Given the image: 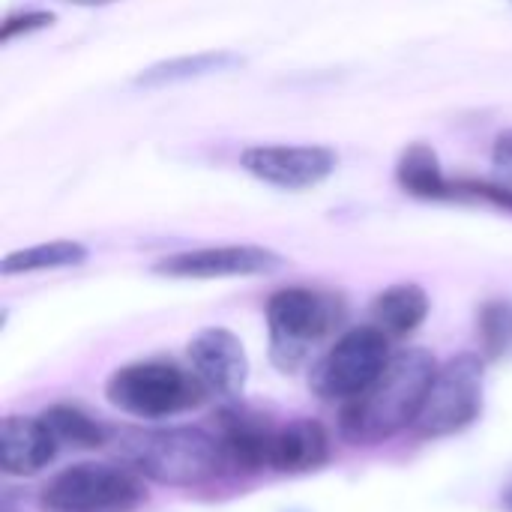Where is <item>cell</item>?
<instances>
[{
  "label": "cell",
  "instance_id": "d6986e66",
  "mask_svg": "<svg viewBox=\"0 0 512 512\" xmlns=\"http://www.w3.org/2000/svg\"><path fill=\"white\" fill-rule=\"evenodd\" d=\"M456 201H483L495 210L512 213V186L501 180H456Z\"/></svg>",
  "mask_w": 512,
  "mask_h": 512
},
{
  "label": "cell",
  "instance_id": "ba28073f",
  "mask_svg": "<svg viewBox=\"0 0 512 512\" xmlns=\"http://www.w3.org/2000/svg\"><path fill=\"white\" fill-rule=\"evenodd\" d=\"M240 168L264 186L306 192L327 183L339 168V153L327 144H249Z\"/></svg>",
  "mask_w": 512,
  "mask_h": 512
},
{
  "label": "cell",
  "instance_id": "8992f818",
  "mask_svg": "<svg viewBox=\"0 0 512 512\" xmlns=\"http://www.w3.org/2000/svg\"><path fill=\"white\" fill-rule=\"evenodd\" d=\"M483 393H486V366L480 354H459L438 366V375L429 387L423 411L411 426L417 438L435 441L450 438L483 414Z\"/></svg>",
  "mask_w": 512,
  "mask_h": 512
},
{
  "label": "cell",
  "instance_id": "7c38bea8",
  "mask_svg": "<svg viewBox=\"0 0 512 512\" xmlns=\"http://www.w3.org/2000/svg\"><path fill=\"white\" fill-rule=\"evenodd\" d=\"M57 447L39 417H6L0 429V468L6 477H33L54 459Z\"/></svg>",
  "mask_w": 512,
  "mask_h": 512
},
{
  "label": "cell",
  "instance_id": "30bf717a",
  "mask_svg": "<svg viewBox=\"0 0 512 512\" xmlns=\"http://www.w3.org/2000/svg\"><path fill=\"white\" fill-rule=\"evenodd\" d=\"M186 357L207 396L228 402L243 396L249 381V354L240 336L225 327H204L189 339Z\"/></svg>",
  "mask_w": 512,
  "mask_h": 512
},
{
  "label": "cell",
  "instance_id": "9c48e42d",
  "mask_svg": "<svg viewBox=\"0 0 512 512\" xmlns=\"http://www.w3.org/2000/svg\"><path fill=\"white\" fill-rule=\"evenodd\" d=\"M285 267V258L267 246L255 243H228V246H204L165 255L153 264L156 276L165 279H249L270 276Z\"/></svg>",
  "mask_w": 512,
  "mask_h": 512
},
{
  "label": "cell",
  "instance_id": "52a82bcc",
  "mask_svg": "<svg viewBox=\"0 0 512 512\" xmlns=\"http://www.w3.org/2000/svg\"><path fill=\"white\" fill-rule=\"evenodd\" d=\"M390 336L369 327H354L336 339V345L312 366L309 387L315 396L327 402H351L357 399L390 363Z\"/></svg>",
  "mask_w": 512,
  "mask_h": 512
},
{
  "label": "cell",
  "instance_id": "8fae6325",
  "mask_svg": "<svg viewBox=\"0 0 512 512\" xmlns=\"http://www.w3.org/2000/svg\"><path fill=\"white\" fill-rule=\"evenodd\" d=\"M273 423H267V417L249 411V408H225L219 411L216 420V438L222 447V459H225V471L234 474H258L264 468H270V456H273V438H276Z\"/></svg>",
  "mask_w": 512,
  "mask_h": 512
},
{
  "label": "cell",
  "instance_id": "4fadbf2b",
  "mask_svg": "<svg viewBox=\"0 0 512 512\" xmlns=\"http://www.w3.org/2000/svg\"><path fill=\"white\" fill-rule=\"evenodd\" d=\"M246 66V57L240 51L231 48H213V51H195V54H180V57H168L159 60L147 69H141L132 84L144 87V90H162V87H174V84H189V81H201L210 75H225V72H237Z\"/></svg>",
  "mask_w": 512,
  "mask_h": 512
},
{
  "label": "cell",
  "instance_id": "6da1fadb",
  "mask_svg": "<svg viewBox=\"0 0 512 512\" xmlns=\"http://www.w3.org/2000/svg\"><path fill=\"white\" fill-rule=\"evenodd\" d=\"M438 375V360L426 348H405L390 357L384 372L351 402L342 405L339 429L351 444H381L414 426L429 387Z\"/></svg>",
  "mask_w": 512,
  "mask_h": 512
},
{
  "label": "cell",
  "instance_id": "cb8c5ba5",
  "mask_svg": "<svg viewBox=\"0 0 512 512\" xmlns=\"http://www.w3.org/2000/svg\"><path fill=\"white\" fill-rule=\"evenodd\" d=\"M501 504H504V510L512 512V483L504 486V492H501Z\"/></svg>",
  "mask_w": 512,
  "mask_h": 512
},
{
  "label": "cell",
  "instance_id": "d4e9b609",
  "mask_svg": "<svg viewBox=\"0 0 512 512\" xmlns=\"http://www.w3.org/2000/svg\"><path fill=\"white\" fill-rule=\"evenodd\" d=\"M507 3H510V6H512V0H507Z\"/></svg>",
  "mask_w": 512,
  "mask_h": 512
},
{
  "label": "cell",
  "instance_id": "ac0fdd59",
  "mask_svg": "<svg viewBox=\"0 0 512 512\" xmlns=\"http://www.w3.org/2000/svg\"><path fill=\"white\" fill-rule=\"evenodd\" d=\"M39 420L45 423V429L54 435L60 447L99 450L108 444V429L75 405H51L39 414Z\"/></svg>",
  "mask_w": 512,
  "mask_h": 512
},
{
  "label": "cell",
  "instance_id": "9a60e30c",
  "mask_svg": "<svg viewBox=\"0 0 512 512\" xmlns=\"http://www.w3.org/2000/svg\"><path fill=\"white\" fill-rule=\"evenodd\" d=\"M396 183L405 195L420 201H456V180L444 174V165L432 144L414 141L396 162Z\"/></svg>",
  "mask_w": 512,
  "mask_h": 512
},
{
  "label": "cell",
  "instance_id": "2e32d148",
  "mask_svg": "<svg viewBox=\"0 0 512 512\" xmlns=\"http://www.w3.org/2000/svg\"><path fill=\"white\" fill-rule=\"evenodd\" d=\"M429 306V294L417 282H399L372 300V324L390 339H405L429 318Z\"/></svg>",
  "mask_w": 512,
  "mask_h": 512
},
{
  "label": "cell",
  "instance_id": "7a4b0ae2",
  "mask_svg": "<svg viewBox=\"0 0 512 512\" xmlns=\"http://www.w3.org/2000/svg\"><path fill=\"white\" fill-rule=\"evenodd\" d=\"M117 453L141 477L174 489L204 486L225 471L219 438L192 426L123 429L117 435Z\"/></svg>",
  "mask_w": 512,
  "mask_h": 512
},
{
  "label": "cell",
  "instance_id": "e0dca14e",
  "mask_svg": "<svg viewBox=\"0 0 512 512\" xmlns=\"http://www.w3.org/2000/svg\"><path fill=\"white\" fill-rule=\"evenodd\" d=\"M90 258V249L81 240H45L27 249H15L0 261L3 276H21V273H42V270H63L78 267Z\"/></svg>",
  "mask_w": 512,
  "mask_h": 512
},
{
  "label": "cell",
  "instance_id": "277c9868",
  "mask_svg": "<svg viewBox=\"0 0 512 512\" xmlns=\"http://www.w3.org/2000/svg\"><path fill=\"white\" fill-rule=\"evenodd\" d=\"M105 396L129 417L165 420L198 408L207 399V390L192 369H183L171 360H138L120 366L108 378Z\"/></svg>",
  "mask_w": 512,
  "mask_h": 512
},
{
  "label": "cell",
  "instance_id": "5b68a950",
  "mask_svg": "<svg viewBox=\"0 0 512 512\" xmlns=\"http://www.w3.org/2000/svg\"><path fill=\"white\" fill-rule=\"evenodd\" d=\"M144 501L138 471L96 462L63 468L39 492L42 512H135Z\"/></svg>",
  "mask_w": 512,
  "mask_h": 512
},
{
  "label": "cell",
  "instance_id": "7402d4cb",
  "mask_svg": "<svg viewBox=\"0 0 512 512\" xmlns=\"http://www.w3.org/2000/svg\"><path fill=\"white\" fill-rule=\"evenodd\" d=\"M492 168H495V180L512 186V129L501 132L495 138V147H492Z\"/></svg>",
  "mask_w": 512,
  "mask_h": 512
},
{
  "label": "cell",
  "instance_id": "603a6c76",
  "mask_svg": "<svg viewBox=\"0 0 512 512\" xmlns=\"http://www.w3.org/2000/svg\"><path fill=\"white\" fill-rule=\"evenodd\" d=\"M63 3H75V6H108V3H117V0H63Z\"/></svg>",
  "mask_w": 512,
  "mask_h": 512
},
{
  "label": "cell",
  "instance_id": "ffe728a7",
  "mask_svg": "<svg viewBox=\"0 0 512 512\" xmlns=\"http://www.w3.org/2000/svg\"><path fill=\"white\" fill-rule=\"evenodd\" d=\"M507 327H510V309L504 303H489L480 312V342L489 357H498L507 345Z\"/></svg>",
  "mask_w": 512,
  "mask_h": 512
},
{
  "label": "cell",
  "instance_id": "44dd1931",
  "mask_svg": "<svg viewBox=\"0 0 512 512\" xmlns=\"http://www.w3.org/2000/svg\"><path fill=\"white\" fill-rule=\"evenodd\" d=\"M57 21V15L51 9H24V12H12L6 15L3 27H0V42L9 45L21 36H30V33H39L45 27H51Z\"/></svg>",
  "mask_w": 512,
  "mask_h": 512
},
{
  "label": "cell",
  "instance_id": "5bb4252c",
  "mask_svg": "<svg viewBox=\"0 0 512 512\" xmlns=\"http://www.w3.org/2000/svg\"><path fill=\"white\" fill-rule=\"evenodd\" d=\"M330 459V435L318 420H294L276 429L270 468L279 474H309L327 465Z\"/></svg>",
  "mask_w": 512,
  "mask_h": 512
},
{
  "label": "cell",
  "instance_id": "3957f363",
  "mask_svg": "<svg viewBox=\"0 0 512 512\" xmlns=\"http://www.w3.org/2000/svg\"><path fill=\"white\" fill-rule=\"evenodd\" d=\"M345 318L339 297L315 288H282L267 300L270 360L282 372H294L306 363L312 345L330 336Z\"/></svg>",
  "mask_w": 512,
  "mask_h": 512
}]
</instances>
